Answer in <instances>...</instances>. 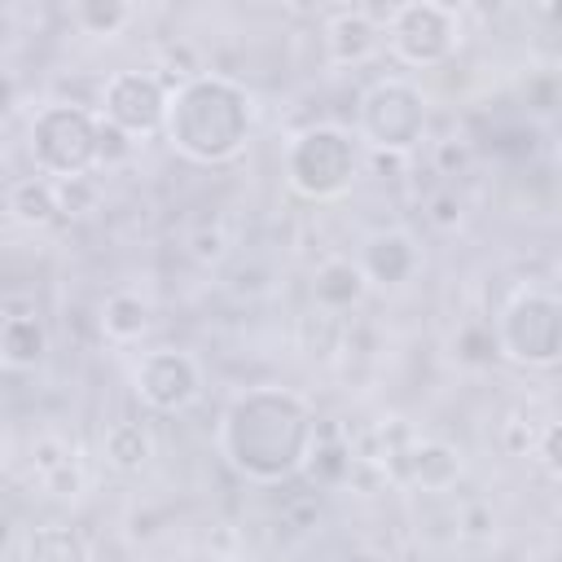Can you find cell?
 Instances as JSON below:
<instances>
[{
  "mask_svg": "<svg viewBox=\"0 0 562 562\" xmlns=\"http://www.w3.org/2000/svg\"><path fill=\"white\" fill-rule=\"evenodd\" d=\"M430 224L435 228H457L461 224V198L452 189H443V193L430 198Z\"/></svg>",
  "mask_w": 562,
  "mask_h": 562,
  "instance_id": "cell-23",
  "label": "cell"
},
{
  "mask_svg": "<svg viewBox=\"0 0 562 562\" xmlns=\"http://www.w3.org/2000/svg\"><path fill=\"white\" fill-rule=\"evenodd\" d=\"M382 48V22L364 9H342L325 22V53L334 66H360Z\"/></svg>",
  "mask_w": 562,
  "mask_h": 562,
  "instance_id": "cell-12",
  "label": "cell"
},
{
  "mask_svg": "<svg viewBox=\"0 0 562 562\" xmlns=\"http://www.w3.org/2000/svg\"><path fill=\"white\" fill-rule=\"evenodd\" d=\"M70 18L83 35H119L132 22V4H123V0H79L70 9Z\"/></svg>",
  "mask_w": 562,
  "mask_h": 562,
  "instance_id": "cell-19",
  "label": "cell"
},
{
  "mask_svg": "<svg viewBox=\"0 0 562 562\" xmlns=\"http://www.w3.org/2000/svg\"><path fill=\"white\" fill-rule=\"evenodd\" d=\"M364 290H369V281H364L360 263H351V259H325V263L316 268V277H312V299H316V307L329 312V316L351 312V307L364 299Z\"/></svg>",
  "mask_w": 562,
  "mask_h": 562,
  "instance_id": "cell-13",
  "label": "cell"
},
{
  "mask_svg": "<svg viewBox=\"0 0 562 562\" xmlns=\"http://www.w3.org/2000/svg\"><path fill=\"white\" fill-rule=\"evenodd\" d=\"M97 119L123 136H154L167 119V83L154 70H114L101 83Z\"/></svg>",
  "mask_w": 562,
  "mask_h": 562,
  "instance_id": "cell-8",
  "label": "cell"
},
{
  "mask_svg": "<svg viewBox=\"0 0 562 562\" xmlns=\"http://www.w3.org/2000/svg\"><path fill=\"white\" fill-rule=\"evenodd\" d=\"M4 211L18 224H26V228H48L61 215L57 211V189H53L48 176H22V180H13L9 193H4Z\"/></svg>",
  "mask_w": 562,
  "mask_h": 562,
  "instance_id": "cell-15",
  "label": "cell"
},
{
  "mask_svg": "<svg viewBox=\"0 0 562 562\" xmlns=\"http://www.w3.org/2000/svg\"><path fill=\"white\" fill-rule=\"evenodd\" d=\"M48 356V329L40 316H4L0 321V364L9 369H35Z\"/></svg>",
  "mask_w": 562,
  "mask_h": 562,
  "instance_id": "cell-16",
  "label": "cell"
},
{
  "mask_svg": "<svg viewBox=\"0 0 562 562\" xmlns=\"http://www.w3.org/2000/svg\"><path fill=\"white\" fill-rule=\"evenodd\" d=\"M255 127L250 92L228 75H189L180 88L167 92L162 136L167 145L202 167L233 162Z\"/></svg>",
  "mask_w": 562,
  "mask_h": 562,
  "instance_id": "cell-2",
  "label": "cell"
},
{
  "mask_svg": "<svg viewBox=\"0 0 562 562\" xmlns=\"http://www.w3.org/2000/svg\"><path fill=\"white\" fill-rule=\"evenodd\" d=\"M132 386H136L145 408H154V413H184L202 395V364L189 351L158 347V351L140 356V364L132 369Z\"/></svg>",
  "mask_w": 562,
  "mask_h": 562,
  "instance_id": "cell-9",
  "label": "cell"
},
{
  "mask_svg": "<svg viewBox=\"0 0 562 562\" xmlns=\"http://www.w3.org/2000/svg\"><path fill=\"white\" fill-rule=\"evenodd\" d=\"M382 40H386L395 61H404L413 70H430V66H443L448 57H457L465 26H461V13L452 4L408 0V4H395L386 13Z\"/></svg>",
  "mask_w": 562,
  "mask_h": 562,
  "instance_id": "cell-6",
  "label": "cell"
},
{
  "mask_svg": "<svg viewBox=\"0 0 562 562\" xmlns=\"http://www.w3.org/2000/svg\"><path fill=\"white\" fill-rule=\"evenodd\" d=\"M9 540H13V518H9V514H0V553L9 549Z\"/></svg>",
  "mask_w": 562,
  "mask_h": 562,
  "instance_id": "cell-27",
  "label": "cell"
},
{
  "mask_svg": "<svg viewBox=\"0 0 562 562\" xmlns=\"http://www.w3.org/2000/svg\"><path fill=\"white\" fill-rule=\"evenodd\" d=\"M97 149H101V119L88 105L53 101V105L35 110L31 158H35L40 176H53V180L88 176L97 167Z\"/></svg>",
  "mask_w": 562,
  "mask_h": 562,
  "instance_id": "cell-5",
  "label": "cell"
},
{
  "mask_svg": "<svg viewBox=\"0 0 562 562\" xmlns=\"http://www.w3.org/2000/svg\"><path fill=\"white\" fill-rule=\"evenodd\" d=\"M360 176V140L334 123L303 127L285 145V184L307 202L342 198Z\"/></svg>",
  "mask_w": 562,
  "mask_h": 562,
  "instance_id": "cell-3",
  "label": "cell"
},
{
  "mask_svg": "<svg viewBox=\"0 0 562 562\" xmlns=\"http://www.w3.org/2000/svg\"><path fill=\"white\" fill-rule=\"evenodd\" d=\"M417 263H422V250H417V241L404 233V228H382V233H373L369 241H364V250H360V272H364V281L369 285H404L413 272H417Z\"/></svg>",
  "mask_w": 562,
  "mask_h": 562,
  "instance_id": "cell-10",
  "label": "cell"
},
{
  "mask_svg": "<svg viewBox=\"0 0 562 562\" xmlns=\"http://www.w3.org/2000/svg\"><path fill=\"white\" fill-rule=\"evenodd\" d=\"M426 123H430V101L408 79L391 75L360 92L356 140H364L378 158H404L408 149H417V140H426Z\"/></svg>",
  "mask_w": 562,
  "mask_h": 562,
  "instance_id": "cell-4",
  "label": "cell"
},
{
  "mask_svg": "<svg viewBox=\"0 0 562 562\" xmlns=\"http://www.w3.org/2000/svg\"><path fill=\"white\" fill-rule=\"evenodd\" d=\"M132 136H123V132H114L110 123H101V149H97V162H119V158H127L132 154Z\"/></svg>",
  "mask_w": 562,
  "mask_h": 562,
  "instance_id": "cell-24",
  "label": "cell"
},
{
  "mask_svg": "<svg viewBox=\"0 0 562 562\" xmlns=\"http://www.w3.org/2000/svg\"><path fill=\"white\" fill-rule=\"evenodd\" d=\"M13 101H18V83H13L9 70H0V119L13 110Z\"/></svg>",
  "mask_w": 562,
  "mask_h": 562,
  "instance_id": "cell-26",
  "label": "cell"
},
{
  "mask_svg": "<svg viewBox=\"0 0 562 562\" xmlns=\"http://www.w3.org/2000/svg\"><path fill=\"white\" fill-rule=\"evenodd\" d=\"M540 461L558 474V426H544V448H540Z\"/></svg>",
  "mask_w": 562,
  "mask_h": 562,
  "instance_id": "cell-25",
  "label": "cell"
},
{
  "mask_svg": "<svg viewBox=\"0 0 562 562\" xmlns=\"http://www.w3.org/2000/svg\"><path fill=\"white\" fill-rule=\"evenodd\" d=\"M101 452L119 474H140L154 461V435L145 422H114L101 439Z\"/></svg>",
  "mask_w": 562,
  "mask_h": 562,
  "instance_id": "cell-17",
  "label": "cell"
},
{
  "mask_svg": "<svg viewBox=\"0 0 562 562\" xmlns=\"http://www.w3.org/2000/svg\"><path fill=\"white\" fill-rule=\"evenodd\" d=\"M101 329L114 342H136L149 329V303L140 294H132V290H114L101 303Z\"/></svg>",
  "mask_w": 562,
  "mask_h": 562,
  "instance_id": "cell-18",
  "label": "cell"
},
{
  "mask_svg": "<svg viewBox=\"0 0 562 562\" xmlns=\"http://www.w3.org/2000/svg\"><path fill=\"white\" fill-rule=\"evenodd\" d=\"M40 474H44V487L53 496H75L83 487V474L66 448H57V457H40Z\"/></svg>",
  "mask_w": 562,
  "mask_h": 562,
  "instance_id": "cell-20",
  "label": "cell"
},
{
  "mask_svg": "<svg viewBox=\"0 0 562 562\" xmlns=\"http://www.w3.org/2000/svg\"><path fill=\"white\" fill-rule=\"evenodd\" d=\"M496 351L522 369H553L562 360V303L549 290H518L496 316Z\"/></svg>",
  "mask_w": 562,
  "mask_h": 562,
  "instance_id": "cell-7",
  "label": "cell"
},
{
  "mask_svg": "<svg viewBox=\"0 0 562 562\" xmlns=\"http://www.w3.org/2000/svg\"><path fill=\"white\" fill-rule=\"evenodd\" d=\"M53 189H57V211H61V215H83V211H92V202H97V184H92V176L53 180Z\"/></svg>",
  "mask_w": 562,
  "mask_h": 562,
  "instance_id": "cell-21",
  "label": "cell"
},
{
  "mask_svg": "<svg viewBox=\"0 0 562 562\" xmlns=\"http://www.w3.org/2000/svg\"><path fill=\"white\" fill-rule=\"evenodd\" d=\"M395 465H400V474H404L408 483H417L422 492H448V487L461 479V470H465L461 452H457L452 443H443V439H408V443L395 452Z\"/></svg>",
  "mask_w": 562,
  "mask_h": 562,
  "instance_id": "cell-11",
  "label": "cell"
},
{
  "mask_svg": "<svg viewBox=\"0 0 562 562\" xmlns=\"http://www.w3.org/2000/svg\"><path fill=\"white\" fill-rule=\"evenodd\" d=\"M22 562H92V549L70 522H40L22 536Z\"/></svg>",
  "mask_w": 562,
  "mask_h": 562,
  "instance_id": "cell-14",
  "label": "cell"
},
{
  "mask_svg": "<svg viewBox=\"0 0 562 562\" xmlns=\"http://www.w3.org/2000/svg\"><path fill=\"white\" fill-rule=\"evenodd\" d=\"M435 167H439L443 176L465 171V167H470V145H465V140H439V145H435Z\"/></svg>",
  "mask_w": 562,
  "mask_h": 562,
  "instance_id": "cell-22",
  "label": "cell"
},
{
  "mask_svg": "<svg viewBox=\"0 0 562 562\" xmlns=\"http://www.w3.org/2000/svg\"><path fill=\"white\" fill-rule=\"evenodd\" d=\"M316 448V408L290 386H246L220 417V457L246 483L294 479Z\"/></svg>",
  "mask_w": 562,
  "mask_h": 562,
  "instance_id": "cell-1",
  "label": "cell"
},
{
  "mask_svg": "<svg viewBox=\"0 0 562 562\" xmlns=\"http://www.w3.org/2000/svg\"><path fill=\"white\" fill-rule=\"evenodd\" d=\"M347 562H386V558H382V553H373V549H360V553H351Z\"/></svg>",
  "mask_w": 562,
  "mask_h": 562,
  "instance_id": "cell-28",
  "label": "cell"
}]
</instances>
